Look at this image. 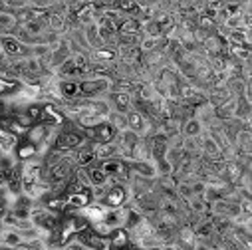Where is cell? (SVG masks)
Listing matches in <instances>:
<instances>
[{"label": "cell", "mask_w": 252, "mask_h": 250, "mask_svg": "<svg viewBox=\"0 0 252 250\" xmlns=\"http://www.w3.org/2000/svg\"><path fill=\"white\" fill-rule=\"evenodd\" d=\"M113 88L111 78H86L80 80V95L86 99H95V97H105Z\"/></svg>", "instance_id": "cell-1"}, {"label": "cell", "mask_w": 252, "mask_h": 250, "mask_svg": "<svg viewBox=\"0 0 252 250\" xmlns=\"http://www.w3.org/2000/svg\"><path fill=\"white\" fill-rule=\"evenodd\" d=\"M30 220L44 234H50V232H54L60 226V217L56 213L48 211L46 207H40V205H34V209L30 213Z\"/></svg>", "instance_id": "cell-2"}, {"label": "cell", "mask_w": 252, "mask_h": 250, "mask_svg": "<svg viewBox=\"0 0 252 250\" xmlns=\"http://www.w3.org/2000/svg\"><path fill=\"white\" fill-rule=\"evenodd\" d=\"M129 203V189L125 185H111L107 187V191H105V197L101 199L99 205H103L107 211L111 209H121Z\"/></svg>", "instance_id": "cell-3"}, {"label": "cell", "mask_w": 252, "mask_h": 250, "mask_svg": "<svg viewBox=\"0 0 252 250\" xmlns=\"http://www.w3.org/2000/svg\"><path fill=\"white\" fill-rule=\"evenodd\" d=\"M105 97H107V101L111 105V111H117V113H123V115H127L131 111V95L129 94L109 92Z\"/></svg>", "instance_id": "cell-4"}, {"label": "cell", "mask_w": 252, "mask_h": 250, "mask_svg": "<svg viewBox=\"0 0 252 250\" xmlns=\"http://www.w3.org/2000/svg\"><path fill=\"white\" fill-rule=\"evenodd\" d=\"M58 94L62 97V101H74L80 95V80H58L56 84Z\"/></svg>", "instance_id": "cell-5"}, {"label": "cell", "mask_w": 252, "mask_h": 250, "mask_svg": "<svg viewBox=\"0 0 252 250\" xmlns=\"http://www.w3.org/2000/svg\"><path fill=\"white\" fill-rule=\"evenodd\" d=\"M90 60L95 64H115L117 62V50L113 46H101L94 52H90Z\"/></svg>", "instance_id": "cell-6"}, {"label": "cell", "mask_w": 252, "mask_h": 250, "mask_svg": "<svg viewBox=\"0 0 252 250\" xmlns=\"http://www.w3.org/2000/svg\"><path fill=\"white\" fill-rule=\"evenodd\" d=\"M14 157H16L18 163H26V161L38 157V147L32 145L30 141H26L24 137H20V139H18V145H16V149H14Z\"/></svg>", "instance_id": "cell-7"}, {"label": "cell", "mask_w": 252, "mask_h": 250, "mask_svg": "<svg viewBox=\"0 0 252 250\" xmlns=\"http://www.w3.org/2000/svg\"><path fill=\"white\" fill-rule=\"evenodd\" d=\"M203 131H205V127H203V123H201L197 117L185 119L183 125H181V135H183L185 139H197V137L203 135Z\"/></svg>", "instance_id": "cell-8"}, {"label": "cell", "mask_w": 252, "mask_h": 250, "mask_svg": "<svg viewBox=\"0 0 252 250\" xmlns=\"http://www.w3.org/2000/svg\"><path fill=\"white\" fill-rule=\"evenodd\" d=\"M119 36H143V22L137 18H123L117 26Z\"/></svg>", "instance_id": "cell-9"}, {"label": "cell", "mask_w": 252, "mask_h": 250, "mask_svg": "<svg viewBox=\"0 0 252 250\" xmlns=\"http://www.w3.org/2000/svg\"><path fill=\"white\" fill-rule=\"evenodd\" d=\"M105 207L103 205H99V203H92V205H88L86 209H82V211H78L90 224H95V222H101L103 220V217H105Z\"/></svg>", "instance_id": "cell-10"}, {"label": "cell", "mask_w": 252, "mask_h": 250, "mask_svg": "<svg viewBox=\"0 0 252 250\" xmlns=\"http://www.w3.org/2000/svg\"><path fill=\"white\" fill-rule=\"evenodd\" d=\"M101 222H103L109 230H113V228H121V226L125 224V207L105 211V217H103Z\"/></svg>", "instance_id": "cell-11"}, {"label": "cell", "mask_w": 252, "mask_h": 250, "mask_svg": "<svg viewBox=\"0 0 252 250\" xmlns=\"http://www.w3.org/2000/svg\"><path fill=\"white\" fill-rule=\"evenodd\" d=\"M86 175H88V181H90L92 187H107V183H109V177L99 169L97 163H94L92 167H88L86 169Z\"/></svg>", "instance_id": "cell-12"}, {"label": "cell", "mask_w": 252, "mask_h": 250, "mask_svg": "<svg viewBox=\"0 0 252 250\" xmlns=\"http://www.w3.org/2000/svg\"><path fill=\"white\" fill-rule=\"evenodd\" d=\"M94 155H95V161H105V159L119 157V149H117L115 141H111V143H101V145H95V147H94Z\"/></svg>", "instance_id": "cell-13"}, {"label": "cell", "mask_w": 252, "mask_h": 250, "mask_svg": "<svg viewBox=\"0 0 252 250\" xmlns=\"http://www.w3.org/2000/svg\"><path fill=\"white\" fill-rule=\"evenodd\" d=\"M20 244H22V238H20L18 230L4 228L2 236H0V246H2V248H8V250H12V248H20Z\"/></svg>", "instance_id": "cell-14"}, {"label": "cell", "mask_w": 252, "mask_h": 250, "mask_svg": "<svg viewBox=\"0 0 252 250\" xmlns=\"http://www.w3.org/2000/svg\"><path fill=\"white\" fill-rule=\"evenodd\" d=\"M20 82L14 78H6V76H0V97H10L20 90Z\"/></svg>", "instance_id": "cell-15"}, {"label": "cell", "mask_w": 252, "mask_h": 250, "mask_svg": "<svg viewBox=\"0 0 252 250\" xmlns=\"http://www.w3.org/2000/svg\"><path fill=\"white\" fill-rule=\"evenodd\" d=\"M18 145V137L8 133V131H0V151L2 153H14Z\"/></svg>", "instance_id": "cell-16"}, {"label": "cell", "mask_w": 252, "mask_h": 250, "mask_svg": "<svg viewBox=\"0 0 252 250\" xmlns=\"http://www.w3.org/2000/svg\"><path fill=\"white\" fill-rule=\"evenodd\" d=\"M107 121L111 123V127L119 133V131H125L127 129V115H123V113H117V111H111L107 115Z\"/></svg>", "instance_id": "cell-17"}, {"label": "cell", "mask_w": 252, "mask_h": 250, "mask_svg": "<svg viewBox=\"0 0 252 250\" xmlns=\"http://www.w3.org/2000/svg\"><path fill=\"white\" fill-rule=\"evenodd\" d=\"M24 115L32 121V123H40V117H42V103L40 101H34L30 105L24 107Z\"/></svg>", "instance_id": "cell-18"}, {"label": "cell", "mask_w": 252, "mask_h": 250, "mask_svg": "<svg viewBox=\"0 0 252 250\" xmlns=\"http://www.w3.org/2000/svg\"><path fill=\"white\" fill-rule=\"evenodd\" d=\"M18 250H48V244L44 238H34V240H24Z\"/></svg>", "instance_id": "cell-19"}, {"label": "cell", "mask_w": 252, "mask_h": 250, "mask_svg": "<svg viewBox=\"0 0 252 250\" xmlns=\"http://www.w3.org/2000/svg\"><path fill=\"white\" fill-rule=\"evenodd\" d=\"M195 250H213V248H209V246H205V244H199L197 242V248Z\"/></svg>", "instance_id": "cell-20"}, {"label": "cell", "mask_w": 252, "mask_h": 250, "mask_svg": "<svg viewBox=\"0 0 252 250\" xmlns=\"http://www.w3.org/2000/svg\"><path fill=\"white\" fill-rule=\"evenodd\" d=\"M4 250H8V248H4ZM12 250H18V248H12Z\"/></svg>", "instance_id": "cell-21"}, {"label": "cell", "mask_w": 252, "mask_h": 250, "mask_svg": "<svg viewBox=\"0 0 252 250\" xmlns=\"http://www.w3.org/2000/svg\"><path fill=\"white\" fill-rule=\"evenodd\" d=\"M2 250H4V248H2Z\"/></svg>", "instance_id": "cell-22"}]
</instances>
